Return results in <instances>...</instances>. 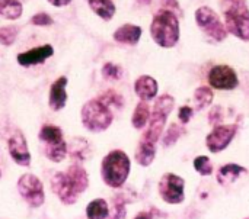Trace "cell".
<instances>
[{
	"label": "cell",
	"instance_id": "obj_3",
	"mask_svg": "<svg viewBox=\"0 0 249 219\" xmlns=\"http://www.w3.org/2000/svg\"><path fill=\"white\" fill-rule=\"evenodd\" d=\"M220 7L225 16L228 32L242 41H249V9L245 0H222Z\"/></svg>",
	"mask_w": 249,
	"mask_h": 219
},
{
	"label": "cell",
	"instance_id": "obj_17",
	"mask_svg": "<svg viewBox=\"0 0 249 219\" xmlns=\"http://www.w3.org/2000/svg\"><path fill=\"white\" fill-rule=\"evenodd\" d=\"M114 41H117L118 44H124V45H136L140 38H142V28L133 23H125L123 26H120L114 35H112Z\"/></svg>",
	"mask_w": 249,
	"mask_h": 219
},
{
	"label": "cell",
	"instance_id": "obj_1",
	"mask_svg": "<svg viewBox=\"0 0 249 219\" xmlns=\"http://www.w3.org/2000/svg\"><path fill=\"white\" fill-rule=\"evenodd\" d=\"M89 177L80 164L70 166L66 172H58L51 179V189L64 205H73L88 189Z\"/></svg>",
	"mask_w": 249,
	"mask_h": 219
},
{
	"label": "cell",
	"instance_id": "obj_21",
	"mask_svg": "<svg viewBox=\"0 0 249 219\" xmlns=\"http://www.w3.org/2000/svg\"><path fill=\"white\" fill-rule=\"evenodd\" d=\"M23 6L18 0H0V16L7 20H16L22 16Z\"/></svg>",
	"mask_w": 249,
	"mask_h": 219
},
{
	"label": "cell",
	"instance_id": "obj_39",
	"mask_svg": "<svg viewBox=\"0 0 249 219\" xmlns=\"http://www.w3.org/2000/svg\"><path fill=\"white\" fill-rule=\"evenodd\" d=\"M247 219H249V218H247Z\"/></svg>",
	"mask_w": 249,
	"mask_h": 219
},
{
	"label": "cell",
	"instance_id": "obj_29",
	"mask_svg": "<svg viewBox=\"0 0 249 219\" xmlns=\"http://www.w3.org/2000/svg\"><path fill=\"white\" fill-rule=\"evenodd\" d=\"M102 76L105 80H120L123 77V68L114 63H105L102 67Z\"/></svg>",
	"mask_w": 249,
	"mask_h": 219
},
{
	"label": "cell",
	"instance_id": "obj_18",
	"mask_svg": "<svg viewBox=\"0 0 249 219\" xmlns=\"http://www.w3.org/2000/svg\"><path fill=\"white\" fill-rule=\"evenodd\" d=\"M156 157V144L140 140L139 147L136 150V161L142 167H149Z\"/></svg>",
	"mask_w": 249,
	"mask_h": 219
},
{
	"label": "cell",
	"instance_id": "obj_8",
	"mask_svg": "<svg viewBox=\"0 0 249 219\" xmlns=\"http://www.w3.org/2000/svg\"><path fill=\"white\" fill-rule=\"evenodd\" d=\"M18 190L23 201L32 208H39L45 202L44 186L35 174L26 173L20 176V179L18 180Z\"/></svg>",
	"mask_w": 249,
	"mask_h": 219
},
{
	"label": "cell",
	"instance_id": "obj_30",
	"mask_svg": "<svg viewBox=\"0 0 249 219\" xmlns=\"http://www.w3.org/2000/svg\"><path fill=\"white\" fill-rule=\"evenodd\" d=\"M194 169L201 174V176H210L213 174V166L209 157L206 156H198L194 160Z\"/></svg>",
	"mask_w": 249,
	"mask_h": 219
},
{
	"label": "cell",
	"instance_id": "obj_26",
	"mask_svg": "<svg viewBox=\"0 0 249 219\" xmlns=\"http://www.w3.org/2000/svg\"><path fill=\"white\" fill-rule=\"evenodd\" d=\"M19 33L18 26H1L0 28V44L4 47H10L15 44Z\"/></svg>",
	"mask_w": 249,
	"mask_h": 219
},
{
	"label": "cell",
	"instance_id": "obj_24",
	"mask_svg": "<svg viewBox=\"0 0 249 219\" xmlns=\"http://www.w3.org/2000/svg\"><path fill=\"white\" fill-rule=\"evenodd\" d=\"M194 99L197 103V109H206L212 102H213V89L207 87V86H201L198 89H196L194 92Z\"/></svg>",
	"mask_w": 249,
	"mask_h": 219
},
{
	"label": "cell",
	"instance_id": "obj_19",
	"mask_svg": "<svg viewBox=\"0 0 249 219\" xmlns=\"http://www.w3.org/2000/svg\"><path fill=\"white\" fill-rule=\"evenodd\" d=\"M245 172L247 170L242 166H238V164H226V166L220 167V170L217 172V182L222 186L231 185L235 180H238V177L242 173H245Z\"/></svg>",
	"mask_w": 249,
	"mask_h": 219
},
{
	"label": "cell",
	"instance_id": "obj_11",
	"mask_svg": "<svg viewBox=\"0 0 249 219\" xmlns=\"http://www.w3.org/2000/svg\"><path fill=\"white\" fill-rule=\"evenodd\" d=\"M236 132L238 125H219L207 135L206 145L212 153H220L231 145Z\"/></svg>",
	"mask_w": 249,
	"mask_h": 219
},
{
	"label": "cell",
	"instance_id": "obj_28",
	"mask_svg": "<svg viewBox=\"0 0 249 219\" xmlns=\"http://www.w3.org/2000/svg\"><path fill=\"white\" fill-rule=\"evenodd\" d=\"M99 99L109 108H115V109H121L123 105H124V100H123V96L118 94L117 92L114 90H108L105 92L102 96H99Z\"/></svg>",
	"mask_w": 249,
	"mask_h": 219
},
{
	"label": "cell",
	"instance_id": "obj_23",
	"mask_svg": "<svg viewBox=\"0 0 249 219\" xmlns=\"http://www.w3.org/2000/svg\"><path fill=\"white\" fill-rule=\"evenodd\" d=\"M86 217L88 219H107L109 217L108 203L104 199L92 201L86 208Z\"/></svg>",
	"mask_w": 249,
	"mask_h": 219
},
{
	"label": "cell",
	"instance_id": "obj_37",
	"mask_svg": "<svg viewBox=\"0 0 249 219\" xmlns=\"http://www.w3.org/2000/svg\"><path fill=\"white\" fill-rule=\"evenodd\" d=\"M134 219H153V217L150 212H140Z\"/></svg>",
	"mask_w": 249,
	"mask_h": 219
},
{
	"label": "cell",
	"instance_id": "obj_36",
	"mask_svg": "<svg viewBox=\"0 0 249 219\" xmlns=\"http://www.w3.org/2000/svg\"><path fill=\"white\" fill-rule=\"evenodd\" d=\"M50 4H53V6H55V7H64V6H67L71 0H47Z\"/></svg>",
	"mask_w": 249,
	"mask_h": 219
},
{
	"label": "cell",
	"instance_id": "obj_33",
	"mask_svg": "<svg viewBox=\"0 0 249 219\" xmlns=\"http://www.w3.org/2000/svg\"><path fill=\"white\" fill-rule=\"evenodd\" d=\"M222 118H223V110H222V106H214L212 110H210V115H209V121L210 124H219L222 122Z\"/></svg>",
	"mask_w": 249,
	"mask_h": 219
},
{
	"label": "cell",
	"instance_id": "obj_6",
	"mask_svg": "<svg viewBox=\"0 0 249 219\" xmlns=\"http://www.w3.org/2000/svg\"><path fill=\"white\" fill-rule=\"evenodd\" d=\"M39 141L44 144V151H45V157L53 161V163H61L67 153H69V145L64 141L63 137V131L60 126L55 125H44L39 129L38 134Z\"/></svg>",
	"mask_w": 249,
	"mask_h": 219
},
{
	"label": "cell",
	"instance_id": "obj_20",
	"mask_svg": "<svg viewBox=\"0 0 249 219\" xmlns=\"http://www.w3.org/2000/svg\"><path fill=\"white\" fill-rule=\"evenodd\" d=\"M90 9L104 20H111L117 12V7L112 0H88Z\"/></svg>",
	"mask_w": 249,
	"mask_h": 219
},
{
	"label": "cell",
	"instance_id": "obj_25",
	"mask_svg": "<svg viewBox=\"0 0 249 219\" xmlns=\"http://www.w3.org/2000/svg\"><path fill=\"white\" fill-rule=\"evenodd\" d=\"M185 132V129L182 128V126H179L178 124H172L169 128H168V131L165 132V135H163V145L165 147H172L181 137H182V134Z\"/></svg>",
	"mask_w": 249,
	"mask_h": 219
},
{
	"label": "cell",
	"instance_id": "obj_34",
	"mask_svg": "<svg viewBox=\"0 0 249 219\" xmlns=\"http://www.w3.org/2000/svg\"><path fill=\"white\" fill-rule=\"evenodd\" d=\"M178 118H179L181 124H184V125L188 124L190 119L193 118V109L190 106H182L178 112Z\"/></svg>",
	"mask_w": 249,
	"mask_h": 219
},
{
	"label": "cell",
	"instance_id": "obj_12",
	"mask_svg": "<svg viewBox=\"0 0 249 219\" xmlns=\"http://www.w3.org/2000/svg\"><path fill=\"white\" fill-rule=\"evenodd\" d=\"M7 150H9L12 160L18 166L28 167L31 164V153H29L28 142H26V138L23 137V134H20V132L13 134L7 141Z\"/></svg>",
	"mask_w": 249,
	"mask_h": 219
},
{
	"label": "cell",
	"instance_id": "obj_10",
	"mask_svg": "<svg viewBox=\"0 0 249 219\" xmlns=\"http://www.w3.org/2000/svg\"><path fill=\"white\" fill-rule=\"evenodd\" d=\"M209 83L216 90H233L239 86V78L232 67L219 64L209 71Z\"/></svg>",
	"mask_w": 249,
	"mask_h": 219
},
{
	"label": "cell",
	"instance_id": "obj_38",
	"mask_svg": "<svg viewBox=\"0 0 249 219\" xmlns=\"http://www.w3.org/2000/svg\"><path fill=\"white\" fill-rule=\"evenodd\" d=\"M0 177H1V172H0Z\"/></svg>",
	"mask_w": 249,
	"mask_h": 219
},
{
	"label": "cell",
	"instance_id": "obj_5",
	"mask_svg": "<svg viewBox=\"0 0 249 219\" xmlns=\"http://www.w3.org/2000/svg\"><path fill=\"white\" fill-rule=\"evenodd\" d=\"M80 118L83 126L93 134H99L107 131L114 119L112 110L109 106H107L99 97L88 100L80 110Z\"/></svg>",
	"mask_w": 249,
	"mask_h": 219
},
{
	"label": "cell",
	"instance_id": "obj_15",
	"mask_svg": "<svg viewBox=\"0 0 249 219\" xmlns=\"http://www.w3.org/2000/svg\"><path fill=\"white\" fill-rule=\"evenodd\" d=\"M166 118H168V115H165V113L153 109V113H150V119H149V124H147V129L143 134L142 140L156 144L158 140L160 138L162 132H163Z\"/></svg>",
	"mask_w": 249,
	"mask_h": 219
},
{
	"label": "cell",
	"instance_id": "obj_35",
	"mask_svg": "<svg viewBox=\"0 0 249 219\" xmlns=\"http://www.w3.org/2000/svg\"><path fill=\"white\" fill-rule=\"evenodd\" d=\"M162 4H163L166 9L172 10V12L179 9V3H178V0H162Z\"/></svg>",
	"mask_w": 249,
	"mask_h": 219
},
{
	"label": "cell",
	"instance_id": "obj_13",
	"mask_svg": "<svg viewBox=\"0 0 249 219\" xmlns=\"http://www.w3.org/2000/svg\"><path fill=\"white\" fill-rule=\"evenodd\" d=\"M53 54H54L53 45L45 44V45L35 47L32 49H28L25 52L18 54L16 60H18L19 65H22V67H32V65L42 64L45 60H48L50 57H53Z\"/></svg>",
	"mask_w": 249,
	"mask_h": 219
},
{
	"label": "cell",
	"instance_id": "obj_7",
	"mask_svg": "<svg viewBox=\"0 0 249 219\" xmlns=\"http://www.w3.org/2000/svg\"><path fill=\"white\" fill-rule=\"evenodd\" d=\"M196 22L200 26V29H203L206 32V35L210 36L213 41L220 42L228 36L226 26L222 23L217 13L207 6L198 7L196 10Z\"/></svg>",
	"mask_w": 249,
	"mask_h": 219
},
{
	"label": "cell",
	"instance_id": "obj_2",
	"mask_svg": "<svg viewBox=\"0 0 249 219\" xmlns=\"http://www.w3.org/2000/svg\"><path fill=\"white\" fill-rule=\"evenodd\" d=\"M150 35L159 47L174 48L178 44L181 35L177 15L169 9L158 12L150 23Z\"/></svg>",
	"mask_w": 249,
	"mask_h": 219
},
{
	"label": "cell",
	"instance_id": "obj_22",
	"mask_svg": "<svg viewBox=\"0 0 249 219\" xmlns=\"http://www.w3.org/2000/svg\"><path fill=\"white\" fill-rule=\"evenodd\" d=\"M149 119H150V108L144 100H142L133 112L131 124L136 129H143L144 126H147Z\"/></svg>",
	"mask_w": 249,
	"mask_h": 219
},
{
	"label": "cell",
	"instance_id": "obj_4",
	"mask_svg": "<svg viewBox=\"0 0 249 219\" xmlns=\"http://www.w3.org/2000/svg\"><path fill=\"white\" fill-rule=\"evenodd\" d=\"M131 163L128 156L121 150H114L108 153L101 164L102 180L107 186L112 189L121 188L128 179Z\"/></svg>",
	"mask_w": 249,
	"mask_h": 219
},
{
	"label": "cell",
	"instance_id": "obj_9",
	"mask_svg": "<svg viewBox=\"0 0 249 219\" xmlns=\"http://www.w3.org/2000/svg\"><path fill=\"white\" fill-rule=\"evenodd\" d=\"M184 188H185V183L182 177L174 173H168V174H163L162 179L159 180L158 190L163 202L169 205H179L185 199Z\"/></svg>",
	"mask_w": 249,
	"mask_h": 219
},
{
	"label": "cell",
	"instance_id": "obj_27",
	"mask_svg": "<svg viewBox=\"0 0 249 219\" xmlns=\"http://www.w3.org/2000/svg\"><path fill=\"white\" fill-rule=\"evenodd\" d=\"M174 105H175V100L171 94H162L156 99V103L153 106L155 110H159L165 115H171L172 109H174Z\"/></svg>",
	"mask_w": 249,
	"mask_h": 219
},
{
	"label": "cell",
	"instance_id": "obj_32",
	"mask_svg": "<svg viewBox=\"0 0 249 219\" xmlns=\"http://www.w3.org/2000/svg\"><path fill=\"white\" fill-rule=\"evenodd\" d=\"M125 217V209H124V203L120 201V198L118 199H115V202H114V211H112V214H109V219H123Z\"/></svg>",
	"mask_w": 249,
	"mask_h": 219
},
{
	"label": "cell",
	"instance_id": "obj_14",
	"mask_svg": "<svg viewBox=\"0 0 249 219\" xmlns=\"http://www.w3.org/2000/svg\"><path fill=\"white\" fill-rule=\"evenodd\" d=\"M66 86H67L66 76H61L55 81H53V84L50 87V93H48V106L51 108V110L58 112L66 106V103H67Z\"/></svg>",
	"mask_w": 249,
	"mask_h": 219
},
{
	"label": "cell",
	"instance_id": "obj_16",
	"mask_svg": "<svg viewBox=\"0 0 249 219\" xmlns=\"http://www.w3.org/2000/svg\"><path fill=\"white\" fill-rule=\"evenodd\" d=\"M158 81L152 76H140L134 81V92L144 102L155 99L158 94Z\"/></svg>",
	"mask_w": 249,
	"mask_h": 219
},
{
	"label": "cell",
	"instance_id": "obj_31",
	"mask_svg": "<svg viewBox=\"0 0 249 219\" xmlns=\"http://www.w3.org/2000/svg\"><path fill=\"white\" fill-rule=\"evenodd\" d=\"M31 23L35 25V26H51L54 23V20L48 13L39 12V13H36V15H34L31 17Z\"/></svg>",
	"mask_w": 249,
	"mask_h": 219
}]
</instances>
